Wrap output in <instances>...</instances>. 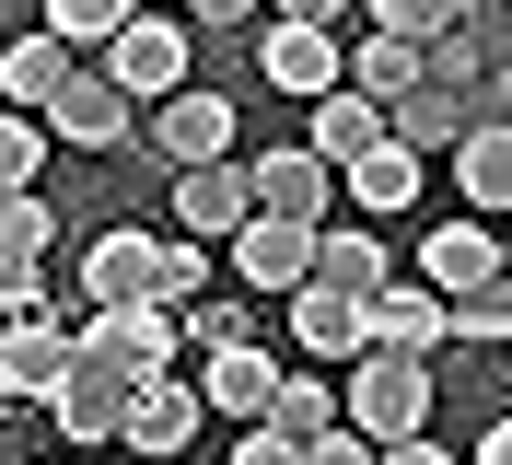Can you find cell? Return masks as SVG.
Segmentation results:
<instances>
[{
	"label": "cell",
	"instance_id": "21",
	"mask_svg": "<svg viewBox=\"0 0 512 465\" xmlns=\"http://www.w3.org/2000/svg\"><path fill=\"white\" fill-rule=\"evenodd\" d=\"M373 140H384V105H373V93H350V82H326V93H315V152L350 175Z\"/></svg>",
	"mask_w": 512,
	"mask_h": 465
},
{
	"label": "cell",
	"instance_id": "35",
	"mask_svg": "<svg viewBox=\"0 0 512 465\" xmlns=\"http://www.w3.org/2000/svg\"><path fill=\"white\" fill-rule=\"evenodd\" d=\"M256 12H268V0H187V24H198V35H245Z\"/></svg>",
	"mask_w": 512,
	"mask_h": 465
},
{
	"label": "cell",
	"instance_id": "26",
	"mask_svg": "<svg viewBox=\"0 0 512 465\" xmlns=\"http://www.w3.org/2000/svg\"><path fill=\"white\" fill-rule=\"evenodd\" d=\"M268 419H280L291 442H315L326 419H338V384H326V372H280V396H268Z\"/></svg>",
	"mask_w": 512,
	"mask_h": 465
},
{
	"label": "cell",
	"instance_id": "2",
	"mask_svg": "<svg viewBox=\"0 0 512 465\" xmlns=\"http://www.w3.org/2000/svg\"><path fill=\"white\" fill-rule=\"evenodd\" d=\"M94 59L117 70V82L140 93V105H163V93L187 82V59H198V24H187V12H152V0H140V12H128V24L105 35Z\"/></svg>",
	"mask_w": 512,
	"mask_h": 465
},
{
	"label": "cell",
	"instance_id": "11",
	"mask_svg": "<svg viewBox=\"0 0 512 465\" xmlns=\"http://www.w3.org/2000/svg\"><path fill=\"white\" fill-rule=\"evenodd\" d=\"M373 338V291H338V279H303L291 291V349L303 361H350Z\"/></svg>",
	"mask_w": 512,
	"mask_h": 465
},
{
	"label": "cell",
	"instance_id": "16",
	"mask_svg": "<svg viewBox=\"0 0 512 465\" xmlns=\"http://www.w3.org/2000/svg\"><path fill=\"white\" fill-rule=\"evenodd\" d=\"M256 210V175L233 152H210V163H175V221L187 233H233V221Z\"/></svg>",
	"mask_w": 512,
	"mask_h": 465
},
{
	"label": "cell",
	"instance_id": "28",
	"mask_svg": "<svg viewBox=\"0 0 512 465\" xmlns=\"http://www.w3.org/2000/svg\"><path fill=\"white\" fill-rule=\"evenodd\" d=\"M0 245H12V256H47V245H59V210H47L35 186H12V198H0Z\"/></svg>",
	"mask_w": 512,
	"mask_h": 465
},
{
	"label": "cell",
	"instance_id": "3",
	"mask_svg": "<svg viewBox=\"0 0 512 465\" xmlns=\"http://www.w3.org/2000/svg\"><path fill=\"white\" fill-rule=\"evenodd\" d=\"M35 117H47V140H70V152H117L128 128H140V93L117 82V70H70L59 93H47V105H35Z\"/></svg>",
	"mask_w": 512,
	"mask_h": 465
},
{
	"label": "cell",
	"instance_id": "13",
	"mask_svg": "<svg viewBox=\"0 0 512 465\" xmlns=\"http://www.w3.org/2000/svg\"><path fill=\"white\" fill-rule=\"evenodd\" d=\"M198 419H210V396H198V384H175V372H140V384H128V419H117V442H128V454H175V442H187Z\"/></svg>",
	"mask_w": 512,
	"mask_h": 465
},
{
	"label": "cell",
	"instance_id": "34",
	"mask_svg": "<svg viewBox=\"0 0 512 465\" xmlns=\"http://www.w3.org/2000/svg\"><path fill=\"white\" fill-rule=\"evenodd\" d=\"M198 279H210V233H175L163 245V303H198Z\"/></svg>",
	"mask_w": 512,
	"mask_h": 465
},
{
	"label": "cell",
	"instance_id": "4",
	"mask_svg": "<svg viewBox=\"0 0 512 465\" xmlns=\"http://www.w3.org/2000/svg\"><path fill=\"white\" fill-rule=\"evenodd\" d=\"M82 349H94V361H117L128 384H140V372H175L187 326H175V303H152V291H140V303H94V314H82Z\"/></svg>",
	"mask_w": 512,
	"mask_h": 465
},
{
	"label": "cell",
	"instance_id": "17",
	"mask_svg": "<svg viewBox=\"0 0 512 465\" xmlns=\"http://www.w3.org/2000/svg\"><path fill=\"white\" fill-rule=\"evenodd\" d=\"M443 163H454V186H466V210H478V221H512V117H478Z\"/></svg>",
	"mask_w": 512,
	"mask_h": 465
},
{
	"label": "cell",
	"instance_id": "8",
	"mask_svg": "<svg viewBox=\"0 0 512 465\" xmlns=\"http://www.w3.org/2000/svg\"><path fill=\"white\" fill-rule=\"evenodd\" d=\"M338 24H291V12H268V35H256V82L268 93H303V105H315L326 82H338Z\"/></svg>",
	"mask_w": 512,
	"mask_h": 465
},
{
	"label": "cell",
	"instance_id": "6",
	"mask_svg": "<svg viewBox=\"0 0 512 465\" xmlns=\"http://www.w3.org/2000/svg\"><path fill=\"white\" fill-rule=\"evenodd\" d=\"M222 245H233V279H256V291H280V303H291V291H303V279H315V221L245 210V221H233V233H222Z\"/></svg>",
	"mask_w": 512,
	"mask_h": 465
},
{
	"label": "cell",
	"instance_id": "25",
	"mask_svg": "<svg viewBox=\"0 0 512 465\" xmlns=\"http://www.w3.org/2000/svg\"><path fill=\"white\" fill-rule=\"evenodd\" d=\"M443 314H454V349H501L512 338V279L501 268L466 279V291H443Z\"/></svg>",
	"mask_w": 512,
	"mask_h": 465
},
{
	"label": "cell",
	"instance_id": "29",
	"mask_svg": "<svg viewBox=\"0 0 512 465\" xmlns=\"http://www.w3.org/2000/svg\"><path fill=\"white\" fill-rule=\"evenodd\" d=\"M128 12H140V0H47V35H70V47H105Z\"/></svg>",
	"mask_w": 512,
	"mask_h": 465
},
{
	"label": "cell",
	"instance_id": "32",
	"mask_svg": "<svg viewBox=\"0 0 512 465\" xmlns=\"http://www.w3.org/2000/svg\"><path fill=\"white\" fill-rule=\"evenodd\" d=\"M12 314H47V256H12L0 245V326Z\"/></svg>",
	"mask_w": 512,
	"mask_h": 465
},
{
	"label": "cell",
	"instance_id": "22",
	"mask_svg": "<svg viewBox=\"0 0 512 465\" xmlns=\"http://www.w3.org/2000/svg\"><path fill=\"white\" fill-rule=\"evenodd\" d=\"M419 70H431V47H419V35H384V24H373V35L350 47V70H338V82H350V93H373V105H396Z\"/></svg>",
	"mask_w": 512,
	"mask_h": 465
},
{
	"label": "cell",
	"instance_id": "5",
	"mask_svg": "<svg viewBox=\"0 0 512 465\" xmlns=\"http://www.w3.org/2000/svg\"><path fill=\"white\" fill-rule=\"evenodd\" d=\"M70 349H82V326H70L59 303L12 314V326H0V407H47V384L70 372Z\"/></svg>",
	"mask_w": 512,
	"mask_h": 465
},
{
	"label": "cell",
	"instance_id": "19",
	"mask_svg": "<svg viewBox=\"0 0 512 465\" xmlns=\"http://www.w3.org/2000/svg\"><path fill=\"white\" fill-rule=\"evenodd\" d=\"M419 175H431V163H419L408 140L384 128V140H373V152H361L338 186H350V210H361V221H384V210H408V198H419Z\"/></svg>",
	"mask_w": 512,
	"mask_h": 465
},
{
	"label": "cell",
	"instance_id": "33",
	"mask_svg": "<svg viewBox=\"0 0 512 465\" xmlns=\"http://www.w3.org/2000/svg\"><path fill=\"white\" fill-rule=\"evenodd\" d=\"M361 12H373L384 35H419V47H431V35L454 24V0H361Z\"/></svg>",
	"mask_w": 512,
	"mask_h": 465
},
{
	"label": "cell",
	"instance_id": "15",
	"mask_svg": "<svg viewBox=\"0 0 512 465\" xmlns=\"http://www.w3.org/2000/svg\"><path fill=\"white\" fill-rule=\"evenodd\" d=\"M198 396L222 407V419H268V396H280V361L256 338H222V349H198Z\"/></svg>",
	"mask_w": 512,
	"mask_h": 465
},
{
	"label": "cell",
	"instance_id": "7",
	"mask_svg": "<svg viewBox=\"0 0 512 465\" xmlns=\"http://www.w3.org/2000/svg\"><path fill=\"white\" fill-rule=\"evenodd\" d=\"M384 128H396V140H408L419 163H443L454 140L478 128V82H443V70H419V82L396 93V105H384Z\"/></svg>",
	"mask_w": 512,
	"mask_h": 465
},
{
	"label": "cell",
	"instance_id": "14",
	"mask_svg": "<svg viewBox=\"0 0 512 465\" xmlns=\"http://www.w3.org/2000/svg\"><path fill=\"white\" fill-rule=\"evenodd\" d=\"M373 338H384V349H431V361H443V349H454V314H443L431 279H396V268H384V279H373Z\"/></svg>",
	"mask_w": 512,
	"mask_h": 465
},
{
	"label": "cell",
	"instance_id": "37",
	"mask_svg": "<svg viewBox=\"0 0 512 465\" xmlns=\"http://www.w3.org/2000/svg\"><path fill=\"white\" fill-rule=\"evenodd\" d=\"M478 117H512V59H501V70L478 82Z\"/></svg>",
	"mask_w": 512,
	"mask_h": 465
},
{
	"label": "cell",
	"instance_id": "24",
	"mask_svg": "<svg viewBox=\"0 0 512 465\" xmlns=\"http://www.w3.org/2000/svg\"><path fill=\"white\" fill-rule=\"evenodd\" d=\"M70 70H82V47H70V35H12V47H0V93H24V105H47Z\"/></svg>",
	"mask_w": 512,
	"mask_h": 465
},
{
	"label": "cell",
	"instance_id": "40",
	"mask_svg": "<svg viewBox=\"0 0 512 465\" xmlns=\"http://www.w3.org/2000/svg\"><path fill=\"white\" fill-rule=\"evenodd\" d=\"M454 12H466V0H454Z\"/></svg>",
	"mask_w": 512,
	"mask_h": 465
},
{
	"label": "cell",
	"instance_id": "30",
	"mask_svg": "<svg viewBox=\"0 0 512 465\" xmlns=\"http://www.w3.org/2000/svg\"><path fill=\"white\" fill-rule=\"evenodd\" d=\"M454 35L478 47V70H501V59H512V0H466V12H454Z\"/></svg>",
	"mask_w": 512,
	"mask_h": 465
},
{
	"label": "cell",
	"instance_id": "1",
	"mask_svg": "<svg viewBox=\"0 0 512 465\" xmlns=\"http://www.w3.org/2000/svg\"><path fill=\"white\" fill-rule=\"evenodd\" d=\"M431 396H443V361H431V349H384V338H361L350 361H338V419H361L373 442L431 431Z\"/></svg>",
	"mask_w": 512,
	"mask_h": 465
},
{
	"label": "cell",
	"instance_id": "39",
	"mask_svg": "<svg viewBox=\"0 0 512 465\" xmlns=\"http://www.w3.org/2000/svg\"><path fill=\"white\" fill-rule=\"evenodd\" d=\"M501 279H512V233H501Z\"/></svg>",
	"mask_w": 512,
	"mask_h": 465
},
{
	"label": "cell",
	"instance_id": "27",
	"mask_svg": "<svg viewBox=\"0 0 512 465\" xmlns=\"http://www.w3.org/2000/svg\"><path fill=\"white\" fill-rule=\"evenodd\" d=\"M35 163H47V117L35 105H0V198L35 186Z\"/></svg>",
	"mask_w": 512,
	"mask_h": 465
},
{
	"label": "cell",
	"instance_id": "23",
	"mask_svg": "<svg viewBox=\"0 0 512 465\" xmlns=\"http://www.w3.org/2000/svg\"><path fill=\"white\" fill-rule=\"evenodd\" d=\"M315 279H338V291H373V279H384V233H373V221H338V210H326V221H315Z\"/></svg>",
	"mask_w": 512,
	"mask_h": 465
},
{
	"label": "cell",
	"instance_id": "41",
	"mask_svg": "<svg viewBox=\"0 0 512 465\" xmlns=\"http://www.w3.org/2000/svg\"><path fill=\"white\" fill-rule=\"evenodd\" d=\"M152 12H163V0H152Z\"/></svg>",
	"mask_w": 512,
	"mask_h": 465
},
{
	"label": "cell",
	"instance_id": "9",
	"mask_svg": "<svg viewBox=\"0 0 512 465\" xmlns=\"http://www.w3.org/2000/svg\"><path fill=\"white\" fill-rule=\"evenodd\" d=\"M47 419H59V442H117V419H128V372L94 361V349H70V372L47 384Z\"/></svg>",
	"mask_w": 512,
	"mask_h": 465
},
{
	"label": "cell",
	"instance_id": "20",
	"mask_svg": "<svg viewBox=\"0 0 512 465\" xmlns=\"http://www.w3.org/2000/svg\"><path fill=\"white\" fill-rule=\"evenodd\" d=\"M501 268V233L489 221H431V245H419V279L431 291H466V279H489Z\"/></svg>",
	"mask_w": 512,
	"mask_h": 465
},
{
	"label": "cell",
	"instance_id": "12",
	"mask_svg": "<svg viewBox=\"0 0 512 465\" xmlns=\"http://www.w3.org/2000/svg\"><path fill=\"white\" fill-rule=\"evenodd\" d=\"M256 210H280V221H326L338 210V163L315 152V140H291V152H256Z\"/></svg>",
	"mask_w": 512,
	"mask_h": 465
},
{
	"label": "cell",
	"instance_id": "31",
	"mask_svg": "<svg viewBox=\"0 0 512 465\" xmlns=\"http://www.w3.org/2000/svg\"><path fill=\"white\" fill-rule=\"evenodd\" d=\"M175 326H187V349H222V338H256V303H233V291H222V303H187Z\"/></svg>",
	"mask_w": 512,
	"mask_h": 465
},
{
	"label": "cell",
	"instance_id": "10",
	"mask_svg": "<svg viewBox=\"0 0 512 465\" xmlns=\"http://www.w3.org/2000/svg\"><path fill=\"white\" fill-rule=\"evenodd\" d=\"M140 291L163 303V233H140V221L94 233V245H82V314L94 303H140Z\"/></svg>",
	"mask_w": 512,
	"mask_h": 465
},
{
	"label": "cell",
	"instance_id": "18",
	"mask_svg": "<svg viewBox=\"0 0 512 465\" xmlns=\"http://www.w3.org/2000/svg\"><path fill=\"white\" fill-rule=\"evenodd\" d=\"M152 140H163V163H210V152H233V93H163L152 105Z\"/></svg>",
	"mask_w": 512,
	"mask_h": 465
},
{
	"label": "cell",
	"instance_id": "36",
	"mask_svg": "<svg viewBox=\"0 0 512 465\" xmlns=\"http://www.w3.org/2000/svg\"><path fill=\"white\" fill-rule=\"evenodd\" d=\"M268 12H291V24H350V0H268Z\"/></svg>",
	"mask_w": 512,
	"mask_h": 465
},
{
	"label": "cell",
	"instance_id": "38",
	"mask_svg": "<svg viewBox=\"0 0 512 465\" xmlns=\"http://www.w3.org/2000/svg\"><path fill=\"white\" fill-rule=\"evenodd\" d=\"M478 454H489V465H512V419H501V431H489V442H478Z\"/></svg>",
	"mask_w": 512,
	"mask_h": 465
}]
</instances>
